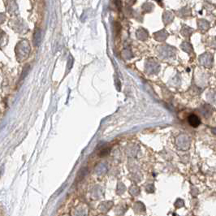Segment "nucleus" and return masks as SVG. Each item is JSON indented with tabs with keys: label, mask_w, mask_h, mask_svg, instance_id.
I'll use <instances>...</instances> for the list:
<instances>
[{
	"label": "nucleus",
	"mask_w": 216,
	"mask_h": 216,
	"mask_svg": "<svg viewBox=\"0 0 216 216\" xmlns=\"http://www.w3.org/2000/svg\"><path fill=\"white\" fill-rule=\"evenodd\" d=\"M199 61L201 65L205 66V68H211L213 64V55L210 53H204L199 57Z\"/></svg>",
	"instance_id": "f257e3e1"
},
{
	"label": "nucleus",
	"mask_w": 216,
	"mask_h": 216,
	"mask_svg": "<svg viewBox=\"0 0 216 216\" xmlns=\"http://www.w3.org/2000/svg\"><path fill=\"white\" fill-rule=\"evenodd\" d=\"M188 124L193 128H197L201 125V120L196 116V115H191L188 118Z\"/></svg>",
	"instance_id": "f03ea898"
},
{
	"label": "nucleus",
	"mask_w": 216,
	"mask_h": 216,
	"mask_svg": "<svg viewBox=\"0 0 216 216\" xmlns=\"http://www.w3.org/2000/svg\"><path fill=\"white\" fill-rule=\"evenodd\" d=\"M197 25H198L199 29L202 32H205L208 30V28H210V23L207 20H204V19H200L197 21Z\"/></svg>",
	"instance_id": "7ed1b4c3"
},
{
	"label": "nucleus",
	"mask_w": 216,
	"mask_h": 216,
	"mask_svg": "<svg viewBox=\"0 0 216 216\" xmlns=\"http://www.w3.org/2000/svg\"><path fill=\"white\" fill-rule=\"evenodd\" d=\"M201 113L205 117H209L211 116L212 114V108L208 104H205L203 107H201Z\"/></svg>",
	"instance_id": "20e7f679"
},
{
	"label": "nucleus",
	"mask_w": 216,
	"mask_h": 216,
	"mask_svg": "<svg viewBox=\"0 0 216 216\" xmlns=\"http://www.w3.org/2000/svg\"><path fill=\"white\" fill-rule=\"evenodd\" d=\"M207 99L212 103H216V90H211L208 92Z\"/></svg>",
	"instance_id": "39448f33"
},
{
	"label": "nucleus",
	"mask_w": 216,
	"mask_h": 216,
	"mask_svg": "<svg viewBox=\"0 0 216 216\" xmlns=\"http://www.w3.org/2000/svg\"><path fill=\"white\" fill-rule=\"evenodd\" d=\"M173 17H174V15H173V14L172 13V12H170V11H166V12L163 14V20L166 24L172 22V20H173Z\"/></svg>",
	"instance_id": "423d86ee"
},
{
	"label": "nucleus",
	"mask_w": 216,
	"mask_h": 216,
	"mask_svg": "<svg viewBox=\"0 0 216 216\" xmlns=\"http://www.w3.org/2000/svg\"><path fill=\"white\" fill-rule=\"evenodd\" d=\"M193 28H189L188 26H184L183 29H182V34L185 35V36H189L191 33H193Z\"/></svg>",
	"instance_id": "0eeeda50"
},
{
	"label": "nucleus",
	"mask_w": 216,
	"mask_h": 216,
	"mask_svg": "<svg viewBox=\"0 0 216 216\" xmlns=\"http://www.w3.org/2000/svg\"><path fill=\"white\" fill-rule=\"evenodd\" d=\"M182 48L184 49V50H186L187 52H191L193 50L192 46H191V45H190L189 43H187V42H184V43L182 44Z\"/></svg>",
	"instance_id": "6e6552de"
},
{
	"label": "nucleus",
	"mask_w": 216,
	"mask_h": 216,
	"mask_svg": "<svg viewBox=\"0 0 216 216\" xmlns=\"http://www.w3.org/2000/svg\"><path fill=\"white\" fill-rule=\"evenodd\" d=\"M211 46H212V47H213V48L216 49V37H214V40L212 41V42H211Z\"/></svg>",
	"instance_id": "1a4fd4ad"
},
{
	"label": "nucleus",
	"mask_w": 216,
	"mask_h": 216,
	"mask_svg": "<svg viewBox=\"0 0 216 216\" xmlns=\"http://www.w3.org/2000/svg\"><path fill=\"white\" fill-rule=\"evenodd\" d=\"M211 132H212V133H214V135H216V128H212Z\"/></svg>",
	"instance_id": "9d476101"
}]
</instances>
